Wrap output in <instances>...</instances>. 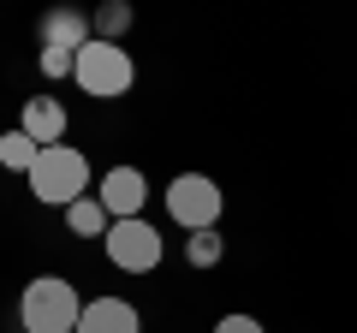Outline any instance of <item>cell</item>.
I'll return each instance as SVG.
<instances>
[{
	"label": "cell",
	"instance_id": "6da1fadb",
	"mask_svg": "<svg viewBox=\"0 0 357 333\" xmlns=\"http://www.w3.org/2000/svg\"><path fill=\"white\" fill-rule=\"evenodd\" d=\"M77 316H84V297H77V286L60 280V274L30 280L24 297H18V327L24 333H77Z\"/></svg>",
	"mask_w": 357,
	"mask_h": 333
},
{
	"label": "cell",
	"instance_id": "7a4b0ae2",
	"mask_svg": "<svg viewBox=\"0 0 357 333\" xmlns=\"http://www.w3.org/2000/svg\"><path fill=\"white\" fill-rule=\"evenodd\" d=\"M30 196L54 208H72L77 196H89V155L72 149V143H54V149L36 155L30 166Z\"/></svg>",
	"mask_w": 357,
	"mask_h": 333
},
{
	"label": "cell",
	"instance_id": "3957f363",
	"mask_svg": "<svg viewBox=\"0 0 357 333\" xmlns=\"http://www.w3.org/2000/svg\"><path fill=\"white\" fill-rule=\"evenodd\" d=\"M77 90L96 95V102H119V95L137 84V65H131V54L119 48V42H89L84 54H77Z\"/></svg>",
	"mask_w": 357,
	"mask_h": 333
},
{
	"label": "cell",
	"instance_id": "277c9868",
	"mask_svg": "<svg viewBox=\"0 0 357 333\" xmlns=\"http://www.w3.org/2000/svg\"><path fill=\"white\" fill-rule=\"evenodd\" d=\"M220 208H227V196H220V185L208 179V173H178V179L167 185V215L185 232H215Z\"/></svg>",
	"mask_w": 357,
	"mask_h": 333
},
{
	"label": "cell",
	"instance_id": "5b68a950",
	"mask_svg": "<svg viewBox=\"0 0 357 333\" xmlns=\"http://www.w3.org/2000/svg\"><path fill=\"white\" fill-rule=\"evenodd\" d=\"M102 244H107V262H114L119 274H155L161 268V250H167L149 220H114Z\"/></svg>",
	"mask_w": 357,
	"mask_h": 333
},
{
	"label": "cell",
	"instance_id": "8992f818",
	"mask_svg": "<svg viewBox=\"0 0 357 333\" xmlns=\"http://www.w3.org/2000/svg\"><path fill=\"white\" fill-rule=\"evenodd\" d=\"M102 208L114 220H143V203H149V179H143L137 166H107V179L96 185Z\"/></svg>",
	"mask_w": 357,
	"mask_h": 333
},
{
	"label": "cell",
	"instance_id": "52a82bcc",
	"mask_svg": "<svg viewBox=\"0 0 357 333\" xmlns=\"http://www.w3.org/2000/svg\"><path fill=\"white\" fill-rule=\"evenodd\" d=\"M42 48H60V54H84L89 42H96V18L77 13V6H54V13H42Z\"/></svg>",
	"mask_w": 357,
	"mask_h": 333
},
{
	"label": "cell",
	"instance_id": "ba28073f",
	"mask_svg": "<svg viewBox=\"0 0 357 333\" xmlns=\"http://www.w3.org/2000/svg\"><path fill=\"white\" fill-rule=\"evenodd\" d=\"M77 333H143V316L126 297H89L77 316Z\"/></svg>",
	"mask_w": 357,
	"mask_h": 333
},
{
	"label": "cell",
	"instance_id": "9c48e42d",
	"mask_svg": "<svg viewBox=\"0 0 357 333\" xmlns=\"http://www.w3.org/2000/svg\"><path fill=\"white\" fill-rule=\"evenodd\" d=\"M66 125H72V119H66V107L54 102V95H30V102H24V119H18V131H24V137H36L42 149L66 143Z\"/></svg>",
	"mask_w": 357,
	"mask_h": 333
},
{
	"label": "cell",
	"instance_id": "30bf717a",
	"mask_svg": "<svg viewBox=\"0 0 357 333\" xmlns=\"http://www.w3.org/2000/svg\"><path fill=\"white\" fill-rule=\"evenodd\" d=\"M66 226H72L77 238H107V226H114V215L102 208V196L89 191V196H77V203L66 208Z\"/></svg>",
	"mask_w": 357,
	"mask_h": 333
},
{
	"label": "cell",
	"instance_id": "8fae6325",
	"mask_svg": "<svg viewBox=\"0 0 357 333\" xmlns=\"http://www.w3.org/2000/svg\"><path fill=\"white\" fill-rule=\"evenodd\" d=\"M36 155H42V143L24 137V131H6V137H0V166H6V173H24V179H30Z\"/></svg>",
	"mask_w": 357,
	"mask_h": 333
},
{
	"label": "cell",
	"instance_id": "7c38bea8",
	"mask_svg": "<svg viewBox=\"0 0 357 333\" xmlns=\"http://www.w3.org/2000/svg\"><path fill=\"white\" fill-rule=\"evenodd\" d=\"M220 256H227V238L220 232H191L185 238V262L191 268H220Z\"/></svg>",
	"mask_w": 357,
	"mask_h": 333
},
{
	"label": "cell",
	"instance_id": "4fadbf2b",
	"mask_svg": "<svg viewBox=\"0 0 357 333\" xmlns=\"http://www.w3.org/2000/svg\"><path fill=\"white\" fill-rule=\"evenodd\" d=\"M131 30V6L126 0H107L102 13H96V42H119Z\"/></svg>",
	"mask_w": 357,
	"mask_h": 333
},
{
	"label": "cell",
	"instance_id": "5bb4252c",
	"mask_svg": "<svg viewBox=\"0 0 357 333\" xmlns=\"http://www.w3.org/2000/svg\"><path fill=\"white\" fill-rule=\"evenodd\" d=\"M77 72V54H60V48H42V77H72Z\"/></svg>",
	"mask_w": 357,
	"mask_h": 333
},
{
	"label": "cell",
	"instance_id": "9a60e30c",
	"mask_svg": "<svg viewBox=\"0 0 357 333\" xmlns=\"http://www.w3.org/2000/svg\"><path fill=\"white\" fill-rule=\"evenodd\" d=\"M215 333H268V327H262L256 316H220V321H215Z\"/></svg>",
	"mask_w": 357,
	"mask_h": 333
}]
</instances>
